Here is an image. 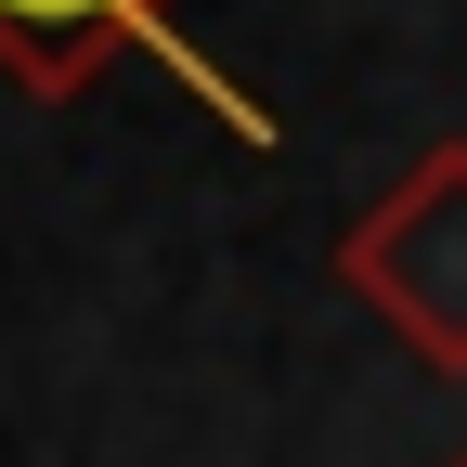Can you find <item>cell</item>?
<instances>
[{
  "instance_id": "cell-1",
  "label": "cell",
  "mask_w": 467,
  "mask_h": 467,
  "mask_svg": "<svg viewBox=\"0 0 467 467\" xmlns=\"http://www.w3.org/2000/svg\"><path fill=\"white\" fill-rule=\"evenodd\" d=\"M130 26V0H0V26H14V39H78V26Z\"/></svg>"
}]
</instances>
